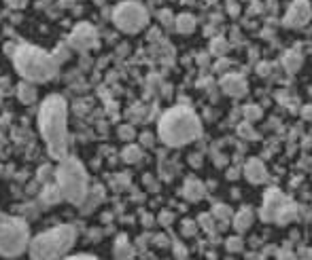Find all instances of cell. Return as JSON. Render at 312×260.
<instances>
[{"mask_svg": "<svg viewBox=\"0 0 312 260\" xmlns=\"http://www.w3.org/2000/svg\"><path fill=\"white\" fill-rule=\"evenodd\" d=\"M38 129L53 159L66 157L68 146V121H66V99L62 95H47L38 110Z\"/></svg>", "mask_w": 312, "mask_h": 260, "instance_id": "cell-1", "label": "cell"}, {"mask_svg": "<svg viewBox=\"0 0 312 260\" xmlns=\"http://www.w3.org/2000/svg\"><path fill=\"white\" fill-rule=\"evenodd\" d=\"M160 140L168 146H185V144L200 138L202 125L197 114L187 106L170 108L158 125Z\"/></svg>", "mask_w": 312, "mask_h": 260, "instance_id": "cell-2", "label": "cell"}, {"mask_svg": "<svg viewBox=\"0 0 312 260\" xmlns=\"http://www.w3.org/2000/svg\"><path fill=\"white\" fill-rule=\"evenodd\" d=\"M13 64H15V70L19 72V76L30 83L51 81L58 74V68H60L58 57L38 47H32V45L17 47V51L13 53Z\"/></svg>", "mask_w": 312, "mask_h": 260, "instance_id": "cell-3", "label": "cell"}, {"mask_svg": "<svg viewBox=\"0 0 312 260\" xmlns=\"http://www.w3.org/2000/svg\"><path fill=\"white\" fill-rule=\"evenodd\" d=\"M77 241V230L68 224L49 228L30 241V260H62Z\"/></svg>", "mask_w": 312, "mask_h": 260, "instance_id": "cell-4", "label": "cell"}, {"mask_svg": "<svg viewBox=\"0 0 312 260\" xmlns=\"http://www.w3.org/2000/svg\"><path fill=\"white\" fill-rule=\"evenodd\" d=\"M55 180L66 201L81 205L87 197V171L79 159L64 157L60 167L55 169Z\"/></svg>", "mask_w": 312, "mask_h": 260, "instance_id": "cell-5", "label": "cell"}, {"mask_svg": "<svg viewBox=\"0 0 312 260\" xmlns=\"http://www.w3.org/2000/svg\"><path fill=\"white\" fill-rule=\"evenodd\" d=\"M30 230L21 218L9 216L0 220V256L17 258L30 248Z\"/></svg>", "mask_w": 312, "mask_h": 260, "instance_id": "cell-6", "label": "cell"}, {"mask_svg": "<svg viewBox=\"0 0 312 260\" xmlns=\"http://www.w3.org/2000/svg\"><path fill=\"white\" fill-rule=\"evenodd\" d=\"M261 220L265 222H278V224H287L295 218V203L291 199H287L280 191L270 189L263 197V205H261Z\"/></svg>", "mask_w": 312, "mask_h": 260, "instance_id": "cell-7", "label": "cell"}, {"mask_svg": "<svg viewBox=\"0 0 312 260\" xmlns=\"http://www.w3.org/2000/svg\"><path fill=\"white\" fill-rule=\"evenodd\" d=\"M113 21H115V25L121 32L134 34L147 25L149 13L143 5H138L136 0H125V3H121L115 9V13H113Z\"/></svg>", "mask_w": 312, "mask_h": 260, "instance_id": "cell-8", "label": "cell"}, {"mask_svg": "<svg viewBox=\"0 0 312 260\" xmlns=\"http://www.w3.org/2000/svg\"><path fill=\"white\" fill-rule=\"evenodd\" d=\"M98 40V32L96 28L90 25V23H79L73 32L68 36V45L70 49H77V51H87L96 45Z\"/></svg>", "mask_w": 312, "mask_h": 260, "instance_id": "cell-9", "label": "cell"}, {"mask_svg": "<svg viewBox=\"0 0 312 260\" xmlns=\"http://www.w3.org/2000/svg\"><path fill=\"white\" fill-rule=\"evenodd\" d=\"M312 17V9H310V3L308 0H295V3L289 7L287 11V17H285V23L291 25V28H302L310 21Z\"/></svg>", "mask_w": 312, "mask_h": 260, "instance_id": "cell-10", "label": "cell"}, {"mask_svg": "<svg viewBox=\"0 0 312 260\" xmlns=\"http://www.w3.org/2000/svg\"><path fill=\"white\" fill-rule=\"evenodd\" d=\"M221 89L232 97H242L247 93V81L240 74H225L221 79Z\"/></svg>", "mask_w": 312, "mask_h": 260, "instance_id": "cell-11", "label": "cell"}, {"mask_svg": "<svg viewBox=\"0 0 312 260\" xmlns=\"http://www.w3.org/2000/svg\"><path fill=\"white\" fill-rule=\"evenodd\" d=\"M244 176L253 184H261V182L268 180V169L259 159H251V161L244 165Z\"/></svg>", "mask_w": 312, "mask_h": 260, "instance_id": "cell-12", "label": "cell"}, {"mask_svg": "<svg viewBox=\"0 0 312 260\" xmlns=\"http://www.w3.org/2000/svg\"><path fill=\"white\" fill-rule=\"evenodd\" d=\"M206 189H204V184L197 180V178H187L185 180V186H183V195H185L189 201H200L204 197Z\"/></svg>", "mask_w": 312, "mask_h": 260, "instance_id": "cell-13", "label": "cell"}, {"mask_svg": "<svg viewBox=\"0 0 312 260\" xmlns=\"http://www.w3.org/2000/svg\"><path fill=\"white\" fill-rule=\"evenodd\" d=\"M253 224V212L249 207L240 210L236 216H234V228L238 230V233H244V230H249Z\"/></svg>", "mask_w": 312, "mask_h": 260, "instance_id": "cell-14", "label": "cell"}, {"mask_svg": "<svg viewBox=\"0 0 312 260\" xmlns=\"http://www.w3.org/2000/svg\"><path fill=\"white\" fill-rule=\"evenodd\" d=\"M17 97H19V102H24V104H32V102H36V87H34V83L24 81V83L17 87Z\"/></svg>", "mask_w": 312, "mask_h": 260, "instance_id": "cell-15", "label": "cell"}, {"mask_svg": "<svg viewBox=\"0 0 312 260\" xmlns=\"http://www.w3.org/2000/svg\"><path fill=\"white\" fill-rule=\"evenodd\" d=\"M40 197H42V201H45L47 205H53V203H58L60 199H64V195H62V191H60L58 182H55V184H47Z\"/></svg>", "mask_w": 312, "mask_h": 260, "instance_id": "cell-16", "label": "cell"}, {"mask_svg": "<svg viewBox=\"0 0 312 260\" xmlns=\"http://www.w3.org/2000/svg\"><path fill=\"white\" fill-rule=\"evenodd\" d=\"M174 28H176L181 34H189V32H193V28H195L193 15H189V13H183V15H179V17L174 19Z\"/></svg>", "mask_w": 312, "mask_h": 260, "instance_id": "cell-17", "label": "cell"}, {"mask_svg": "<svg viewBox=\"0 0 312 260\" xmlns=\"http://www.w3.org/2000/svg\"><path fill=\"white\" fill-rule=\"evenodd\" d=\"M121 159H123L125 163H138L140 159H143V148L134 146V144H132V146H125V150L121 152Z\"/></svg>", "mask_w": 312, "mask_h": 260, "instance_id": "cell-18", "label": "cell"}, {"mask_svg": "<svg viewBox=\"0 0 312 260\" xmlns=\"http://www.w3.org/2000/svg\"><path fill=\"white\" fill-rule=\"evenodd\" d=\"M285 68H287L289 72H297V70L302 68V55L295 53V51H289V53L285 55Z\"/></svg>", "mask_w": 312, "mask_h": 260, "instance_id": "cell-19", "label": "cell"}, {"mask_svg": "<svg viewBox=\"0 0 312 260\" xmlns=\"http://www.w3.org/2000/svg\"><path fill=\"white\" fill-rule=\"evenodd\" d=\"M212 216H215V220H223V222H228V220L232 218V210H230V205H223V203H219V205L212 207Z\"/></svg>", "mask_w": 312, "mask_h": 260, "instance_id": "cell-20", "label": "cell"}, {"mask_svg": "<svg viewBox=\"0 0 312 260\" xmlns=\"http://www.w3.org/2000/svg\"><path fill=\"white\" fill-rule=\"evenodd\" d=\"M127 256H130V245H127L125 239H119L117 248H115V258L117 260H127Z\"/></svg>", "mask_w": 312, "mask_h": 260, "instance_id": "cell-21", "label": "cell"}, {"mask_svg": "<svg viewBox=\"0 0 312 260\" xmlns=\"http://www.w3.org/2000/svg\"><path fill=\"white\" fill-rule=\"evenodd\" d=\"M244 119H249V121H257V119H261V108L259 106H253V104H249V106H244Z\"/></svg>", "mask_w": 312, "mask_h": 260, "instance_id": "cell-22", "label": "cell"}, {"mask_svg": "<svg viewBox=\"0 0 312 260\" xmlns=\"http://www.w3.org/2000/svg\"><path fill=\"white\" fill-rule=\"evenodd\" d=\"M200 224L208 230V233H215V216H210V214H202L200 216Z\"/></svg>", "mask_w": 312, "mask_h": 260, "instance_id": "cell-23", "label": "cell"}, {"mask_svg": "<svg viewBox=\"0 0 312 260\" xmlns=\"http://www.w3.org/2000/svg\"><path fill=\"white\" fill-rule=\"evenodd\" d=\"M225 245H228L230 252H240V250L244 248V245H242V239H240V237H230L228 241H225Z\"/></svg>", "mask_w": 312, "mask_h": 260, "instance_id": "cell-24", "label": "cell"}, {"mask_svg": "<svg viewBox=\"0 0 312 260\" xmlns=\"http://www.w3.org/2000/svg\"><path fill=\"white\" fill-rule=\"evenodd\" d=\"M134 136H136V134H134V129H132L130 125H121V127H119V138H121V140L130 142V140H134Z\"/></svg>", "mask_w": 312, "mask_h": 260, "instance_id": "cell-25", "label": "cell"}, {"mask_svg": "<svg viewBox=\"0 0 312 260\" xmlns=\"http://www.w3.org/2000/svg\"><path fill=\"white\" fill-rule=\"evenodd\" d=\"M238 132H240V136H242V138H249V140H255V138H257V134H255L249 125H240Z\"/></svg>", "mask_w": 312, "mask_h": 260, "instance_id": "cell-26", "label": "cell"}, {"mask_svg": "<svg viewBox=\"0 0 312 260\" xmlns=\"http://www.w3.org/2000/svg\"><path fill=\"white\" fill-rule=\"evenodd\" d=\"M225 49H228V45H225V40L223 38H217L215 42H212V53H217V55H221Z\"/></svg>", "mask_w": 312, "mask_h": 260, "instance_id": "cell-27", "label": "cell"}, {"mask_svg": "<svg viewBox=\"0 0 312 260\" xmlns=\"http://www.w3.org/2000/svg\"><path fill=\"white\" fill-rule=\"evenodd\" d=\"M276 260H297V256L293 252H289V250H280L278 256H276Z\"/></svg>", "mask_w": 312, "mask_h": 260, "instance_id": "cell-28", "label": "cell"}, {"mask_svg": "<svg viewBox=\"0 0 312 260\" xmlns=\"http://www.w3.org/2000/svg\"><path fill=\"white\" fill-rule=\"evenodd\" d=\"M5 3L11 7V9H24L28 5V0H5Z\"/></svg>", "mask_w": 312, "mask_h": 260, "instance_id": "cell-29", "label": "cell"}, {"mask_svg": "<svg viewBox=\"0 0 312 260\" xmlns=\"http://www.w3.org/2000/svg\"><path fill=\"white\" fill-rule=\"evenodd\" d=\"M160 17H162L164 23H172V19H170V17H172V13H170V11H162V13H160Z\"/></svg>", "mask_w": 312, "mask_h": 260, "instance_id": "cell-30", "label": "cell"}, {"mask_svg": "<svg viewBox=\"0 0 312 260\" xmlns=\"http://www.w3.org/2000/svg\"><path fill=\"white\" fill-rule=\"evenodd\" d=\"M302 117H304L306 121H312V106H306V108L302 110Z\"/></svg>", "mask_w": 312, "mask_h": 260, "instance_id": "cell-31", "label": "cell"}, {"mask_svg": "<svg viewBox=\"0 0 312 260\" xmlns=\"http://www.w3.org/2000/svg\"><path fill=\"white\" fill-rule=\"evenodd\" d=\"M62 260H98V258H92V256H68V258H62Z\"/></svg>", "mask_w": 312, "mask_h": 260, "instance_id": "cell-32", "label": "cell"}, {"mask_svg": "<svg viewBox=\"0 0 312 260\" xmlns=\"http://www.w3.org/2000/svg\"><path fill=\"white\" fill-rule=\"evenodd\" d=\"M183 230H185V235H189V233H191V230H195V224H191V222L187 220L185 224H183Z\"/></svg>", "mask_w": 312, "mask_h": 260, "instance_id": "cell-33", "label": "cell"}, {"mask_svg": "<svg viewBox=\"0 0 312 260\" xmlns=\"http://www.w3.org/2000/svg\"><path fill=\"white\" fill-rule=\"evenodd\" d=\"M302 260H312V250L310 248H304L302 250Z\"/></svg>", "mask_w": 312, "mask_h": 260, "instance_id": "cell-34", "label": "cell"}, {"mask_svg": "<svg viewBox=\"0 0 312 260\" xmlns=\"http://www.w3.org/2000/svg\"><path fill=\"white\" fill-rule=\"evenodd\" d=\"M170 218H172V216H170L168 212H164V214L160 216V222H162V224H170Z\"/></svg>", "mask_w": 312, "mask_h": 260, "instance_id": "cell-35", "label": "cell"}, {"mask_svg": "<svg viewBox=\"0 0 312 260\" xmlns=\"http://www.w3.org/2000/svg\"><path fill=\"white\" fill-rule=\"evenodd\" d=\"M257 72H259V74H268V72H270V66H268V64H259V68H257Z\"/></svg>", "mask_w": 312, "mask_h": 260, "instance_id": "cell-36", "label": "cell"}, {"mask_svg": "<svg viewBox=\"0 0 312 260\" xmlns=\"http://www.w3.org/2000/svg\"><path fill=\"white\" fill-rule=\"evenodd\" d=\"M145 144L149 146V144H153V138H151V134H145Z\"/></svg>", "mask_w": 312, "mask_h": 260, "instance_id": "cell-37", "label": "cell"}, {"mask_svg": "<svg viewBox=\"0 0 312 260\" xmlns=\"http://www.w3.org/2000/svg\"><path fill=\"white\" fill-rule=\"evenodd\" d=\"M228 176H230V178H232V180H234V178H238V171H236V167H234V169H232V171H230V173H228Z\"/></svg>", "mask_w": 312, "mask_h": 260, "instance_id": "cell-38", "label": "cell"}, {"mask_svg": "<svg viewBox=\"0 0 312 260\" xmlns=\"http://www.w3.org/2000/svg\"><path fill=\"white\" fill-rule=\"evenodd\" d=\"M217 70H225V62H219L217 64Z\"/></svg>", "mask_w": 312, "mask_h": 260, "instance_id": "cell-39", "label": "cell"}]
</instances>
